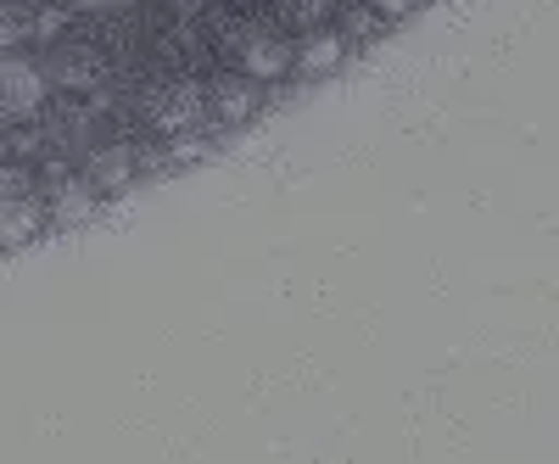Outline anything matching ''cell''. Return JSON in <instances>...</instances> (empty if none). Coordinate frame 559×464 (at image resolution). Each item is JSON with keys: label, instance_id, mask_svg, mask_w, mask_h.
<instances>
[{"label": "cell", "instance_id": "4", "mask_svg": "<svg viewBox=\"0 0 559 464\" xmlns=\"http://www.w3.org/2000/svg\"><path fill=\"white\" fill-rule=\"evenodd\" d=\"M241 68H247V79H280L292 68V45L274 39V34H247L241 39Z\"/></svg>", "mask_w": 559, "mask_h": 464}, {"label": "cell", "instance_id": "9", "mask_svg": "<svg viewBox=\"0 0 559 464\" xmlns=\"http://www.w3.org/2000/svg\"><path fill=\"white\" fill-rule=\"evenodd\" d=\"M28 28V12L17 7V0H0V51H12V45L23 39Z\"/></svg>", "mask_w": 559, "mask_h": 464}, {"label": "cell", "instance_id": "2", "mask_svg": "<svg viewBox=\"0 0 559 464\" xmlns=\"http://www.w3.org/2000/svg\"><path fill=\"white\" fill-rule=\"evenodd\" d=\"M45 102V73L28 57H0V112L7 118H34Z\"/></svg>", "mask_w": 559, "mask_h": 464}, {"label": "cell", "instance_id": "1", "mask_svg": "<svg viewBox=\"0 0 559 464\" xmlns=\"http://www.w3.org/2000/svg\"><path fill=\"white\" fill-rule=\"evenodd\" d=\"M45 224V197L23 168L0 163V247H23Z\"/></svg>", "mask_w": 559, "mask_h": 464}, {"label": "cell", "instance_id": "6", "mask_svg": "<svg viewBox=\"0 0 559 464\" xmlns=\"http://www.w3.org/2000/svg\"><path fill=\"white\" fill-rule=\"evenodd\" d=\"M129 174H134L129 146H102L96 157H90V185H96V191H123Z\"/></svg>", "mask_w": 559, "mask_h": 464}, {"label": "cell", "instance_id": "5", "mask_svg": "<svg viewBox=\"0 0 559 464\" xmlns=\"http://www.w3.org/2000/svg\"><path fill=\"white\" fill-rule=\"evenodd\" d=\"M90 213H96V185L62 174L57 191H51V218H57V224H79V218H90Z\"/></svg>", "mask_w": 559, "mask_h": 464}, {"label": "cell", "instance_id": "3", "mask_svg": "<svg viewBox=\"0 0 559 464\" xmlns=\"http://www.w3.org/2000/svg\"><path fill=\"white\" fill-rule=\"evenodd\" d=\"M152 123L168 134H185L191 123H202V90L197 84H168L152 96Z\"/></svg>", "mask_w": 559, "mask_h": 464}, {"label": "cell", "instance_id": "11", "mask_svg": "<svg viewBox=\"0 0 559 464\" xmlns=\"http://www.w3.org/2000/svg\"><path fill=\"white\" fill-rule=\"evenodd\" d=\"M73 7H84V12H118V7H129V0H73Z\"/></svg>", "mask_w": 559, "mask_h": 464}, {"label": "cell", "instance_id": "12", "mask_svg": "<svg viewBox=\"0 0 559 464\" xmlns=\"http://www.w3.org/2000/svg\"><path fill=\"white\" fill-rule=\"evenodd\" d=\"M419 0H381V17H403V12H414Z\"/></svg>", "mask_w": 559, "mask_h": 464}, {"label": "cell", "instance_id": "7", "mask_svg": "<svg viewBox=\"0 0 559 464\" xmlns=\"http://www.w3.org/2000/svg\"><path fill=\"white\" fill-rule=\"evenodd\" d=\"M213 102H218V118L241 123V118L258 112V90H252V79H247V84H241V79H224V84L213 90Z\"/></svg>", "mask_w": 559, "mask_h": 464}, {"label": "cell", "instance_id": "8", "mask_svg": "<svg viewBox=\"0 0 559 464\" xmlns=\"http://www.w3.org/2000/svg\"><path fill=\"white\" fill-rule=\"evenodd\" d=\"M342 57H347V45H342V34H313L308 45H302V73H331V68H342Z\"/></svg>", "mask_w": 559, "mask_h": 464}, {"label": "cell", "instance_id": "10", "mask_svg": "<svg viewBox=\"0 0 559 464\" xmlns=\"http://www.w3.org/2000/svg\"><path fill=\"white\" fill-rule=\"evenodd\" d=\"M286 12H292L297 23H319L324 12H331V0H286Z\"/></svg>", "mask_w": 559, "mask_h": 464}]
</instances>
